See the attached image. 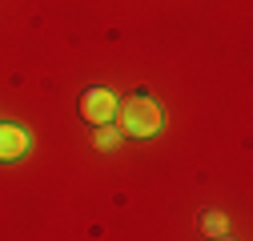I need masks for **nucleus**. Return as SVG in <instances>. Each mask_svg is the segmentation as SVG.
<instances>
[{
	"label": "nucleus",
	"mask_w": 253,
	"mask_h": 241,
	"mask_svg": "<svg viewBox=\"0 0 253 241\" xmlns=\"http://www.w3.org/2000/svg\"><path fill=\"white\" fill-rule=\"evenodd\" d=\"M117 133H125V137H153V133H161V125H165V113H161V105H157L153 97H125V101H117Z\"/></svg>",
	"instance_id": "f257e3e1"
},
{
	"label": "nucleus",
	"mask_w": 253,
	"mask_h": 241,
	"mask_svg": "<svg viewBox=\"0 0 253 241\" xmlns=\"http://www.w3.org/2000/svg\"><path fill=\"white\" fill-rule=\"evenodd\" d=\"M81 117L88 120L92 129L97 125H113V117H117V97L109 93V88H88V93L81 97Z\"/></svg>",
	"instance_id": "f03ea898"
},
{
	"label": "nucleus",
	"mask_w": 253,
	"mask_h": 241,
	"mask_svg": "<svg viewBox=\"0 0 253 241\" xmlns=\"http://www.w3.org/2000/svg\"><path fill=\"white\" fill-rule=\"evenodd\" d=\"M24 153H28V129L4 120L0 125V161H20Z\"/></svg>",
	"instance_id": "7ed1b4c3"
},
{
	"label": "nucleus",
	"mask_w": 253,
	"mask_h": 241,
	"mask_svg": "<svg viewBox=\"0 0 253 241\" xmlns=\"http://www.w3.org/2000/svg\"><path fill=\"white\" fill-rule=\"evenodd\" d=\"M201 229H205L209 237H225V229H229V217H225V213H217V209H209V213L201 217Z\"/></svg>",
	"instance_id": "20e7f679"
},
{
	"label": "nucleus",
	"mask_w": 253,
	"mask_h": 241,
	"mask_svg": "<svg viewBox=\"0 0 253 241\" xmlns=\"http://www.w3.org/2000/svg\"><path fill=\"white\" fill-rule=\"evenodd\" d=\"M117 125H97V129H92V145H97V149H113L117 145Z\"/></svg>",
	"instance_id": "39448f33"
},
{
	"label": "nucleus",
	"mask_w": 253,
	"mask_h": 241,
	"mask_svg": "<svg viewBox=\"0 0 253 241\" xmlns=\"http://www.w3.org/2000/svg\"><path fill=\"white\" fill-rule=\"evenodd\" d=\"M217 241H229V237H217Z\"/></svg>",
	"instance_id": "423d86ee"
}]
</instances>
